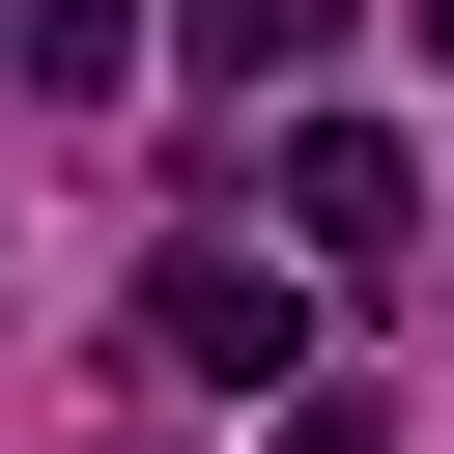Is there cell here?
<instances>
[{"mask_svg":"<svg viewBox=\"0 0 454 454\" xmlns=\"http://www.w3.org/2000/svg\"><path fill=\"white\" fill-rule=\"evenodd\" d=\"M255 199H284V255H426V142H397V114H284Z\"/></svg>","mask_w":454,"mask_h":454,"instance_id":"cell-1","label":"cell"},{"mask_svg":"<svg viewBox=\"0 0 454 454\" xmlns=\"http://www.w3.org/2000/svg\"><path fill=\"white\" fill-rule=\"evenodd\" d=\"M340 57V0H199V85H312Z\"/></svg>","mask_w":454,"mask_h":454,"instance_id":"cell-4","label":"cell"},{"mask_svg":"<svg viewBox=\"0 0 454 454\" xmlns=\"http://www.w3.org/2000/svg\"><path fill=\"white\" fill-rule=\"evenodd\" d=\"M142 340H170V369H227V397H284V369H312V255H227V227H199V255L142 284Z\"/></svg>","mask_w":454,"mask_h":454,"instance_id":"cell-2","label":"cell"},{"mask_svg":"<svg viewBox=\"0 0 454 454\" xmlns=\"http://www.w3.org/2000/svg\"><path fill=\"white\" fill-rule=\"evenodd\" d=\"M397 28H426V57H454V0H397Z\"/></svg>","mask_w":454,"mask_h":454,"instance_id":"cell-6","label":"cell"},{"mask_svg":"<svg viewBox=\"0 0 454 454\" xmlns=\"http://www.w3.org/2000/svg\"><path fill=\"white\" fill-rule=\"evenodd\" d=\"M284 454H397V397H284Z\"/></svg>","mask_w":454,"mask_h":454,"instance_id":"cell-5","label":"cell"},{"mask_svg":"<svg viewBox=\"0 0 454 454\" xmlns=\"http://www.w3.org/2000/svg\"><path fill=\"white\" fill-rule=\"evenodd\" d=\"M0 57H28L57 114H114V85H142V0H0Z\"/></svg>","mask_w":454,"mask_h":454,"instance_id":"cell-3","label":"cell"}]
</instances>
